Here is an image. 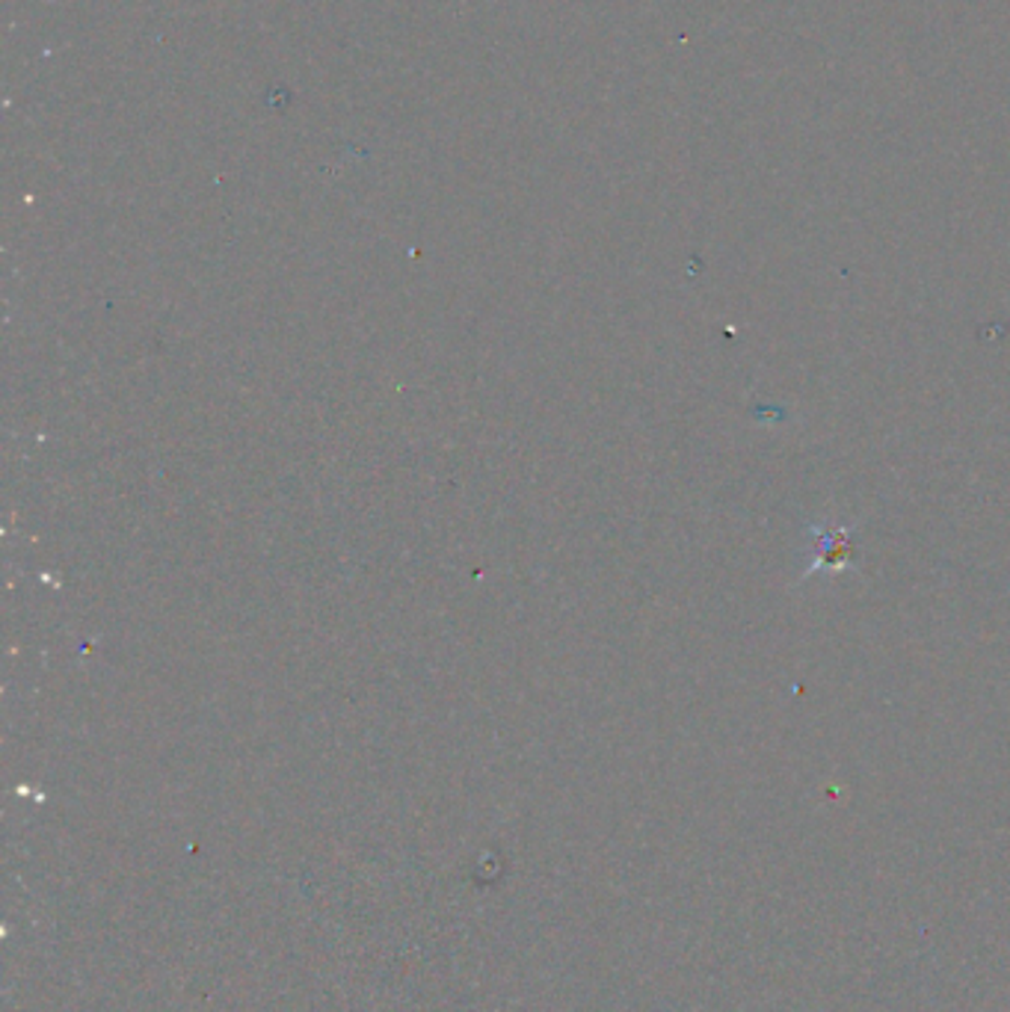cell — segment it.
Returning a JSON list of instances; mask_svg holds the SVG:
<instances>
[{"label": "cell", "mask_w": 1010, "mask_h": 1012, "mask_svg": "<svg viewBox=\"0 0 1010 1012\" xmlns=\"http://www.w3.org/2000/svg\"><path fill=\"white\" fill-rule=\"evenodd\" d=\"M853 556V545L848 542V530L845 527H818L815 530V563H812L810 575L815 568H836L845 572Z\"/></svg>", "instance_id": "6da1fadb"}]
</instances>
